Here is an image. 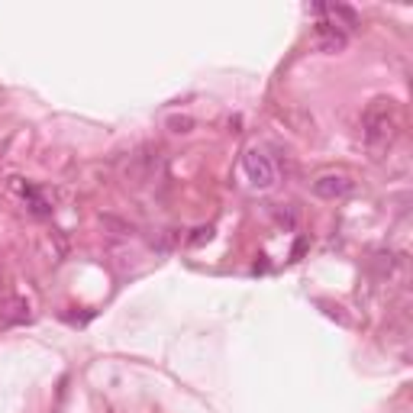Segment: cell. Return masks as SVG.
I'll return each instance as SVG.
<instances>
[{"instance_id": "6da1fadb", "label": "cell", "mask_w": 413, "mask_h": 413, "mask_svg": "<svg viewBox=\"0 0 413 413\" xmlns=\"http://www.w3.org/2000/svg\"><path fill=\"white\" fill-rule=\"evenodd\" d=\"M397 129H400V113H397V103L391 97H378L371 101L368 110L362 117V136L371 149H388L394 143Z\"/></svg>"}, {"instance_id": "7a4b0ae2", "label": "cell", "mask_w": 413, "mask_h": 413, "mask_svg": "<svg viewBox=\"0 0 413 413\" xmlns=\"http://www.w3.org/2000/svg\"><path fill=\"white\" fill-rule=\"evenodd\" d=\"M242 168H245V175H249V181H252V187H259V191H268V187H275V181H278V171H275L271 159L261 152V149H249V152H245Z\"/></svg>"}, {"instance_id": "3957f363", "label": "cell", "mask_w": 413, "mask_h": 413, "mask_svg": "<svg viewBox=\"0 0 413 413\" xmlns=\"http://www.w3.org/2000/svg\"><path fill=\"white\" fill-rule=\"evenodd\" d=\"M355 191V181L349 175H336V171H329V175H320L313 181V194L317 197H326V201H339V197H349Z\"/></svg>"}, {"instance_id": "277c9868", "label": "cell", "mask_w": 413, "mask_h": 413, "mask_svg": "<svg viewBox=\"0 0 413 413\" xmlns=\"http://www.w3.org/2000/svg\"><path fill=\"white\" fill-rule=\"evenodd\" d=\"M346 43H349V33H342L339 26L323 23V20L317 23V45H320L323 52H342Z\"/></svg>"}, {"instance_id": "5b68a950", "label": "cell", "mask_w": 413, "mask_h": 413, "mask_svg": "<svg viewBox=\"0 0 413 413\" xmlns=\"http://www.w3.org/2000/svg\"><path fill=\"white\" fill-rule=\"evenodd\" d=\"M168 126L175 129V133H191V126H194V123H191L187 117H175V119L168 123Z\"/></svg>"}]
</instances>
